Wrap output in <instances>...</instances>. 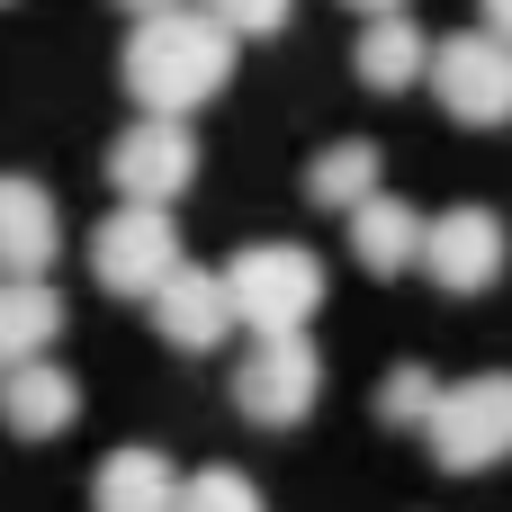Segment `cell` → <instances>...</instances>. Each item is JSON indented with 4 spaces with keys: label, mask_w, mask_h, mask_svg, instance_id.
<instances>
[{
    "label": "cell",
    "mask_w": 512,
    "mask_h": 512,
    "mask_svg": "<svg viewBox=\"0 0 512 512\" xmlns=\"http://www.w3.org/2000/svg\"><path fill=\"white\" fill-rule=\"evenodd\" d=\"M351 9H369V18H378V9H405V0H351Z\"/></svg>",
    "instance_id": "44dd1931"
},
{
    "label": "cell",
    "mask_w": 512,
    "mask_h": 512,
    "mask_svg": "<svg viewBox=\"0 0 512 512\" xmlns=\"http://www.w3.org/2000/svg\"><path fill=\"white\" fill-rule=\"evenodd\" d=\"M315 396H324V360H315V342H306V333H252V360L234 369V405H243V423L288 432V423L315 414Z\"/></svg>",
    "instance_id": "277c9868"
},
{
    "label": "cell",
    "mask_w": 512,
    "mask_h": 512,
    "mask_svg": "<svg viewBox=\"0 0 512 512\" xmlns=\"http://www.w3.org/2000/svg\"><path fill=\"white\" fill-rule=\"evenodd\" d=\"M225 297L243 333H306V315L324 306V261L306 243H243L225 261Z\"/></svg>",
    "instance_id": "7a4b0ae2"
},
{
    "label": "cell",
    "mask_w": 512,
    "mask_h": 512,
    "mask_svg": "<svg viewBox=\"0 0 512 512\" xmlns=\"http://www.w3.org/2000/svg\"><path fill=\"white\" fill-rule=\"evenodd\" d=\"M126 9H162V0H126Z\"/></svg>",
    "instance_id": "7402d4cb"
},
{
    "label": "cell",
    "mask_w": 512,
    "mask_h": 512,
    "mask_svg": "<svg viewBox=\"0 0 512 512\" xmlns=\"http://www.w3.org/2000/svg\"><path fill=\"white\" fill-rule=\"evenodd\" d=\"M486 27H495V36H512V0H486Z\"/></svg>",
    "instance_id": "ffe728a7"
},
{
    "label": "cell",
    "mask_w": 512,
    "mask_h": 512,
    "mask_svg": "<svg viewBox=\"0 0 512 512\" xmlns=\"http://www.w3.org/2000/svg\"><path fill=\"white\" fill-rule=\"evenodd\" d=\"M189 180H198V135H189V117H135V126L108 144V189L135 198V207H171Z\"/></svg>",
    "instance_id": "52a82bcc"
},
{
    "label": "cell",
    "mask_w": 512,
    "mask_h": 512,
    "mask_svg": "<svg viewBox=\"0 0 512 512\" xmlns=\"http://www.w3.org/2000/svg\"><path fill=\"white\" fill-rule=\"evenodd\" d=\"M351 63H360V81H369V90H387V99H396V90H414V81L432 72V36H423L405 9H378V18L360 27V54H351Z\"/></svg>",
    "instance_id": "4fadbf2b"
},
{
    "label": "cell",
    "mask_w": 512,
    "mask_h": 512,
    "mask_svg": "<svg viewBox=\"0 0 512 512\" xmlns=\"http://www.w3.org/2000/svg\"><path fill=\"white\" fill-rule=\"evenodd\" d=\"M0 423L18 432V441H54V432H72L81 423V378L63 369V360H18V369H0Z\"/></svg>",
    "instance_id": "8fae6325"
},
{
    "label": "cell",
    "mask_w": 512,
    "mask_h": 512,
    "mask_svg": "<svg viewBox=\"0 0 512 512\" xmlns=\"http://www.w3.org/2000/svg\"><path fill=\"white\" fill-rule=\"evenodd\" d=\"M423 441H432V459H441L450 477H486V468H504V459H512V369H486V378L441 387Z\"/></svg>",
    "instance_id": "3957f363"
},
{
    "label": "cell",
    "mask_w": 512,
    "mask_h": 512,
    "mask_svg": "<svg viewBox=\"0 0 512 512\" xmlns=\"http://www.w3.org/2000/svg\"><path fill=\"white\" fill-rule=\"evenodd\" d=\"M153 333H162L171 351H216V342L234 333L225 270H198V261H180V270L153 288Z\"/></svg>",
    "instance_id": "9c48e42d"
},
{
    "label": "cell",
    "mask_w": 512,
    "mask_h": 512,
    "mask_svg": "<svg viewBox=\"0 0 512 512\" xmlns=\"http://www.w3.org/2000/svg\"><path fill=\"white\" fill-rule=\"evenodd\" d=\"M234 27L216 9H189V0H162V9H135V36H126V99L144 117H189L207 108L225 81H234Z\"/></svg>",
    "instance_id": "6da1fadb"
},
{
    "label": "cell",
    "mask_w": 512,
    "mask_h": 512,
    "mask_svg": "<svg viewBox=\"0 0 512 512\" xmlns=\"http://www.w3.org/2000/svg\"><path fill=\"white\" fill-rule=\"evenodd\" d=\"M198 9H216V18H225L234 36H279L297 0H198Z\"/></svg>",
    "instance_id": "d6986e66"
},
{
    "label": "cell",
    "mask_w": 512,
    "mask_h": 512,
    "mask_svg": "<svg viewBox=\"0 0 512 512\" xmlns=\"http://www.w3.org/2000/svg\"><path fill=\"white\" fill-rule=\"evenodd\" d=\"M63 252V207L27 171H0V279H45Z\"/></svg>",
    "instance_id": "30bf717a"
},
{
    "label": "cell",
    "mask_w": 512,
    "mask_h": 512,
    "mask_svg": "<svg viewBox=\"0 0 512 512\" xmlns=\"http://www.w3.org/2000/svg\"><path fill=\"white\" fill-rule=\"evenodd\" d=\"M351 252H360V270H369V279L414 270V261H423V207H405V198L369 189V198L351 207Z\"/></svg>",
    "instance_id": "7c38bea8"
},
{
    "label": "cell",
    "mask_w": 512,
    "mask_h": 512,
    "mask_svg": "<svg viewBox=\"0 0 512 512\" xmlns=\"http://www.w3.org/2000/svg\"><path fill=\"white\" fill-rule=\"evenodd\" d=\"M171 512H270V504H261L252 477H234V468H198V477L180 486V504H171Z\"/></svg>",
    "instance_id": "ac0fdd59"
},
{
    "label": "cell",
    "mask_w": 512,
    "mask_h": 512,
    "mask_svg": "<svg viewBox=\"0 0 512 512\" xmlns=\"http://www.w3.org/2000/svg\"><path fill=\"white\" fill-rule=\"evenodd\" d=\"M512 261V234L495 207H450V216H423V261L414 270H432L450 297H486L495 279H504Z\"/></svg>",
    "instance_id": "ba28073f"
},
{
    "label": "cell",
    "mask_w": 512,
    "mask_h": 512,
    "mask_svg": "<svg viewBox=\"0 0 512 512\" xmlns=\"http://www.w3.org/2000/svg\"><path fill=\"white\" fill-rule=\"evenodd\" d=\"M171 504H180V468L162 450H117L90 477V512H171Z\"/></svg>",
    "instance_id": "5bb4252c"
},
{
    "label": "cell",
    "mask_w": 512,
    "mask_h": 512,
    "mask_svg": "<svg viewBox=\"0 0 512 512\" xmlns=\"http://www.w3.org/2000/svg\"><path fill=\"white\" fill-rule=\"evenodd\" d=\"M432 405H441V378L432 369H387V387H378V423H396V432H423L432 423Z\"/></svg>",
    "instance_id": "e0dca14e"
},
{
    "label": "cell",
    "mask_w": 512,
    "mask_h": 512,
    "mask_svg": "<svg viewBox=\"0 0 512 512\" xmlns=\"http://www.w3.org/2000/svg\"><path fill=\"white\" fill-rule=\"evenodd\" d=\"M54 333H63V297L45 279H0V369L54 351Z\"/></svg>",
    "instance_id": "9a60e30c"
},
{
    "label": "cell",
    "mask_w": 512,
    "mask_h": 512,
    "mask_svg": "<svg viewBox=\"0 0 512 512\" xmlns=\"http://www.w3.org/2000/svg\"><path fill=\"white\" fill-rule=\"evenodd\" d=\"M369 189H378V144H369V135H342V144H324V153L306 162V198H315V207H342V216H351Z\"/></svg>",
    "instance_id": "2e32d148"
},
{
    "label": "cell",
    "mask_w": 512,
    "mask_h": 512,
    "mask_svg": "<svg viewBox=\"0 0 512 512\" xmlns=\"http://www.w3.org/2000/svg\"><path fill=\"white\" fill-rule=\"evenodd\" d=\"M423 81H432V99L459 126H512V36H495V27L441 36Z\"/></svg>",
    "instance_id": "5b68a950"
},
{
    "label": "cell",
    "mask_w": 512,
    "mask_h": 512,
    "mask_svg": "<svg viewBox=\"0 0 512 512\" xmlns=\"http://www.w3.org/2000/svg\"><path fill=\"white\" fill-rule=\"evenodd\" d=\"M180 270V234H171V207H117V216H99V234H90V279L108 288V297H153L162 279Z\"/></svg>",
    "instance_id": "8992f818"
}]
</instances>
